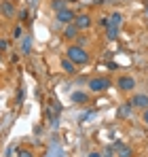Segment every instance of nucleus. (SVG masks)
<instances>
[{"mask_svg": "<svg viewBox=\"0 0 148 157\" xmlns=\"http://www.w3.org/2000/svg\"><path fill=\"white\" fill-rule=\"evenodd\" d=\"M66 57L74 62L76 66H83V64H87L89 62V53L85 51V47H78V45H72V47H68V51H66Z\"/></svg>", "mask_w": 148, "mask_h": 157, "instance_id": "1", "label": "nucleus"}, {"mask_svg": "<svg viewBox=\"0 0 148 157\" xmlns=\"http://www.w3.org/2000/svg\"><path fill=\"white\" fill-rule=\"evenodd\" d=\"M110 85H112V81H110V78H106V77H93V78H89V89H91V91H95V94L106 91Z\"/></svg>", "mask_w": 148, "mask_h": 157, "instance_id": "2", "label": "nucleus"}, {"mask_svg": "<svg viewBox=\"0 0 148 157\" xmlns=\"http://www.w3.org/2000/svg\"><path fill=\"white\" fill-rule=\"evenodd\" d=\"M74 17H76V13H74L72 9H61V11H57V21L59 24H72L74 21Z\"/></svg>", "mask_w": 148, "mask_h": 157, "instance_id": "3", "label": "nucleus"}, {"mask_svg": "<svg viewBox=\"0 0 148 157\" xmlns=\"http://www.w3.org/2000/svg\"><path fill=\"white\" fill-rule=\"evenodd\" d=\"M131 106L133 108H148V94H135L133 98H131Z\"/></svg>", "mask_w": 148, "mask_h": 157, "instance_id": "4", "label": "nucleus"}, {"mask_svg": "<svg viewBox=\"0 0 148 157\" xmlns=\"http://www.w3.org/2000/svg\"><path fill=\"white\" fill-rule=\"evenodd\" d=\"M117 85H119L121 91H131V89L135 87V78L133 77H121L117 81Z\"/></svg>", "mask_w": 148, "mask_h": 157, "instance_id": "5", "label": "nucleus"}, {"mask_svg": "<svg viewBox=\"0 0 148 157\" xmlns=\"http://www.w3.org/2000/svg\"><path fill=\"white\" fill-rule=\"evenodd\" d=\"M0 15L2 17H15V6L9 0H0Z\"/></svg>", "mask_w": 148, "mask_h": 157, "instance_id": "6", "label": "nucleus"}, {"mask_svg": "<svg viewBox=\"0 0 148 157\" xmlns=\"http://www.w3.org/2000/svg\"><path fill=\"white\" fill-rule=\"evenodd\" d=\"M72 24L78 28V30H87V28L91 26V17H89V15H85V13H83V15H76Z\"/></svg>", "mask_w": 148, "mask_h": 157, "instance_id": "7", "label": "nucleus"}, {"mask_svg": "<svg viewBox=\"0 0 148 157\" xmlns=\"http://www.w3.org/2000/svg\"><path fill=\"white\" fill-rule=\"evenodd\" d=\"M131 113H133V106H131V102H123V104H121V108L117 110V117H119V119H125V117H129Z\"/></svg>", "mask_w": 148, "mask_h": 157, "instance_id": "8", "label": "nucleus"}, {"mask_svg": "<svg viewBox=\"0 0 148 157\" xmlns=\"http://www.w3.org/2000/svg\"><path fill=\"white\" fill-rule=\"evenodd\" d=\"M61 68H64V72H68V75H74V72H76V64L70 62L68 57H64V59H61Z\"/></svg>", "mask_w": 148, "mask_h": 157, "instance_id": "9", "label": "nucleus"}, {"mask_svg": "<svg viewBox=\"0 0 148 157\" xmlns=\"http://www.w3.org/2000/svg\"><path fill=\"white\" fill-rule=\"evenodd\" d=\"M108 21H110V26H117L121 28V24H123V13H119V11H114L110 17H108Z\"/></svg>", "mask_w": 148, "mask_h": 157, "instance_id": "10", "label": "nucleus"}, {"mask_svg": "<svg viewBox=\"0 0 148 157\" xmlns=\"http://www.w3.org/2000/svg\"><path fill=\"white\" fill-rule=\"evenodd\" d=\"M64 36H66V38H76V36H78V28L74 26V24H68L66 30H64Z\"/></svg>", "mask_w": 148, "mask_h": 157, "instance_id": "11", "label": "nucleus"}, {"mask_svg": "<svg viewBox=\"0 0 148 157\" xmlns=\"http://www.w3.org/2000/svg\"><path fill=\"white\" fill-rule=\"evenodd\" d=\"M106 36H108V40H117V38H119V28L117 26H108L106 28Z\"/></svg>", "mask_w": 148, "mask_h": 157, "instance_id": "12", "label": "nucleus"}, {"mask_svg": "<svg viewBox=\"0 0 148 157\" xmlns=\"http://www.w3.org/2000/svg\"><path fill=\"white\" fill-rule=\"evenodd\" d=\"M72 102H76V104H85V102H87V94H83V91H74V94H72Z\"/></svg>", "mask_w": 148, "mask_h": 157, "instance_id": "13", "label": "nucleus"}, {"mask_svg": "<svg viewBox=\"0 0 148 157\" xmlns=\"http://www.w3.org/2000/svg\"><path fill=\"white\" fill-rule=\"evenodd\" d=\"M30 51H32V38H30V36H25L24 40H21V53L28 55Z\"/></svg>", "mask_w": 148, "mask_h": 157, "instance_id": "14", "label": "nucleus"}, {"mask_svg": "<svg viewBox=\"0 0 148 157\" xmlns=\"http://www.w3.org/2000/svg\"><path fill=\"white\" fill-rule=\"evenodd\" d=\"M66 4H68L66 0H53V2H51V6H53V11H55V13H57V11H61V9H66Z\"/></svg>", "mask_w": 148, "mask_h": 157, "instance_id": "15", "label": "nucleus"}, {"mask_svg": "<svg viewBox=\"0 0 148 157\" xmlns=\"http://www.w3.org/2000/svg\"><path fill=\"white\" fill-rule=\"evenodd\" d=\"M131 155H133V151L129 147H119V157H131Z\"/></svg>", "mask_w": 148, "mask_h": 157, "instance_id": "16", "label": "nucleus"}, {"mask_svg": "<svg viewBox=\"0 0 148 157\" xmlns=\"http://www.w3.org/2000/svg\"><path fill=\"white\" fill-rule=\"evenodd\" d=\"M102 157H117V149H114V147H108V149L104 151V155H102Z\"/></svg>", "mask_w": 148, "mask_h": 157, "instance_id": "17", "label": "nucleus"}, {"mask_svg": "<svg viewBox=\"0 0 148 157\" xmlns=\"http://www.w3.org/2000/svg\"><path fill=\"white\" fill-rule=\"evenodd\" d=\"M21 36H24V28L15 26V30H13V38H21Z\"/></svg>", "mask_w": 148, "mask_h": 157, "instance_id": "18", "label": "nucleus"}, {"mask_svg": "<svg viewBox=\"0 0 148 157\" xmlns=\"http://www.w3.org/2000/svg\"><path fill=\"white\" fill-rule=\"evenodd\" d=\"M28 17H30L28 9H24V11H19V21H28Z\"/></svg>", "mask_w": 148, "mask_h": 157, "instance_id": "19", "label": "nucleus"}, {"mask_svg": "<svg viewBox=\"0 0 148 157\" xmlns=\"http://www.w3.org/2000/svg\"><path fill=\"white\" fill-rule=\"evenodd\" d=\"M17 157H34V155H32L30 151H25V149H21V151L17 153Z\"/></svg>", "mask_w": 148, "mask_h": 157, "instance_id": "20", "label": "nucleus"}, {"mask_svg": "<svg viewBox=\"0 0 148 157\" xmlns=\"http://www.w3.org/2000/svg\"><path fill=\"white\" fill-rule=\"evenodd\" d=\"M99 24H102V26H106V28L110 26V21H108V17H102V19H99Z\"/></svg>", "mask_w": 148, "mask_h": 157, "instance_id": "21", "label": "nucleus"}, {"mask_svg": "<svg viewBox=\"0 0 148 157\" xmlns=\"http://www.w3.org/2000/svg\"><path fill=\"white\" fill-rule=\"evenodd\" d=\"M142 121L148 125V108H144V115H142Z\"/></svg>", "mask_w": 148, "mask_h": 157, "instance_id": "22", "label": "nucleus"}, {"mask_svg": "<svg viewBox=\"0 0 148 157\" xmlns=\"http://www.w3.org/2000/svg\"><path fill=\"white\" fill-rule=\"evenodd\" d=\"M108 68H110V70H119V64H114V62H110V64H108Z\"/></svg>", "mask_w": 148, "mask_h": 157, "instance_id": "23", "label": "nucleus"}, {"mask_svg": "<svg viewBox=\"0 0 148 157\" xmlns=\"http://www.w3.org/2000/svg\"><path fill=\"white\" fill-rule=\"evenodd\" d=\"M6 47H9V43H6V40H0V51H4Z\"/></svg>", "mask_w": 148, "mask_h": 157, "instance_id": "24", "label": "nucleus"}, {"mask_svg": "<svg viewBox=\"0 0 148 157\" xmlns=\"http://www.w3.org/2000/svg\"><path fill=\"white\" fill-rule=\"evenodd\" d=\"M89 157H102V153H98V151H93V153H89Z\"/></svg>", "mask_w": 148, "mask_h": 157, "instance_id": "25", "label": "nucleus"}, {"mask_svg": "<svg viewBox=\"0 0 148 157\" xmlns=\"http://www.w3.org/2000/svg\"><path fill=\"white\" fill-rule=\"evenodd\" d=\"M104 2H106V0H95V4H104Z\"/></svg>", "mask_w": 148, "mask_h": 157, "instance_id": "26", "label": "nucleus"}, {"mask_svg": "<svg viewBox=\"0 0 148 157\" xmlns=\"http://www.w3.org/2000/svg\"><path fill=\"white\" fill-rule=\"evenodd\" d=\"M66 2H78V0H66Z\"/></svg>", "mask_w": 148, "mask_h": 157, "instance_id": "27", "label": "nucleus"}]
</instances>
